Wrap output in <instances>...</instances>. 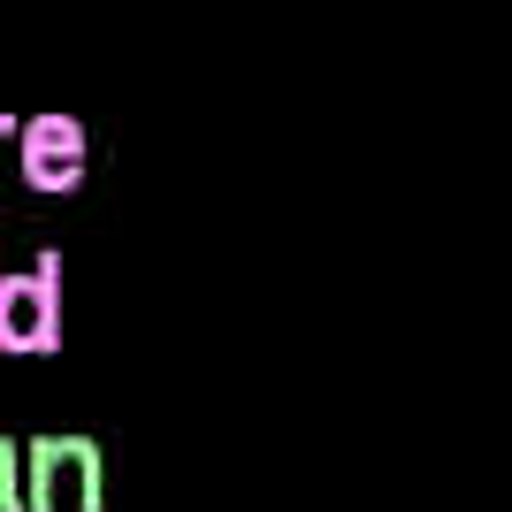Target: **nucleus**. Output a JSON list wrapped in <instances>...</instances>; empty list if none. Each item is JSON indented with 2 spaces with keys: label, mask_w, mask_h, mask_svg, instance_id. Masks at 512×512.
Returning <instances> with one entry per match:
<instances>
[{
  "label": "nucleus",
  "mask_w": 512,
  "mask_h": 512,
  "mask_svg": "<svg viewBox=\"0 0 512 512\" xmlns=\"http://www.w3.org/2000/svg\"><path fill=\"white\" fill-rule=\"evenodd\" d=\"M0 512H23V444L0 436Z\"/></svg>",
  "instance_id": "20e7f679"
},
{
  "label": "nucleus",
  "mask_w": 512,
  "mask_h": 512,
  "mask_svg": "<svg viewBox=\"0 0 512 512\" xmlns=\"http://www.w3.org/2000/svg\"><path fill=\"white\" fill-rule=\"evenodd\" d=\"M23 512H107V451L92 436H31Z\"/></svg>",
  "instance_id": "f257e3e1"
},
{
  "label": "nucleus",
  "mask_w": 512,
  "mask_h": 512,
  "mask_svg": "<svg viewBox=\"0 0 512 512\" xmlns=\"http://www.w3.org/2000/svg\"><path fill=\"white\" fill-rule=\"evenodd\" d=\"M0 352H62V260L0 276Z\"/></svg>",
  "instance_id": "f03ea898"
},
{
  "label": "nucleus",
  "mask_w": 512,
  "mask_h": 512,
  "mask_svg": "<svg viewBox=\"0 0 512 512\" xmlns=\"http://www.w3.org/2000/svg\"><path fill=\"white\" fill-rule=\"evenodd\" d=\"M8 138H16V115H0V153H8Z\"/></svg>",
  "instance_id": "39448f33"
},
{
  "label": "nucleus",
  "mask_w": 512,
  "mask_h": 512,
  "mask_svg": "<svg viewBox=\"0 0 512 512\" xmlns=\"http://www.w3.org/2000/svg\"><path fill=\"white\" fill-rule=\"evenodd\" d=\"M8 146H16V169H23L31 192H77V184H85L92 146H85V123H77V115H31V123H16Z\"/></svg>",
  "instance_id": "7ed1b4c3"
}]
</instances>
